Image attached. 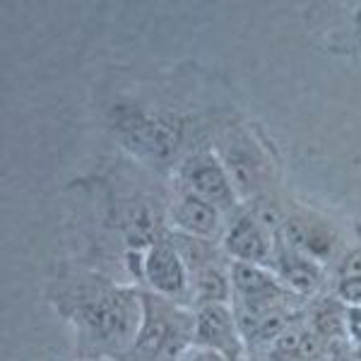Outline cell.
Here are the masks:
<instances>
[{"instance_id": "6da1fadb", "label": "cell", "mask_w": 361, "mask_h": 361, "mask_svg": "<svg viewBox=\"0 0 361 361\" xmlns=\"http://www.w3.org/2000/svg\"><path fill=\"white\" fill-rule=\"evenodd\" d=\"M85 320L104 340H121L135 323V306L123 294H106L87 304Z\"/></svg>"}, {"instance_id": "7a4b0ae2", "label": "cell", "mask_w": 361, "mask_h": 361, "mask_svg": "<svg viewBox=\"0 0 361 361\" xmlns=\"http://www.w3.org/2000/svg\"><path fill=\"white\" fill-rule=\"evenodd\" d=\"M234 287L241 294L246 311L250 316H258V313H270L275 301L282 296V289L275 284V279L265 275L263 270H258L253 263H236L234 265Z\"/></svg>"}, {"instance_id": "3957f363", "label": "cell", "mask_w": 361, "mask_h": 361, "mask_svg": "<svg viewBox=\"0 0 361 361\" xmlns=\"http://www.w3.org/2000/svg\"><path fill=\"white\" fill-rule=\"evenodd\" d=\"M183 178L202 195L205 202H214L222 207H229L234 202V190H231L229 180L217 161L209 157H195V159L185 161Z\"/></svg>"}, {"instance_id": "277c9868", "label": "cell", "mask_w": 361, "mask_h": 361, "mask_svg": "<svg viewBox=\"0 0 361 361\" xmlns=\"http://www.w3.org/2000/svg\"><path fill=\"white\" fill-rule=\"evenodd\" d=\"M123 135L133 145V149H140L152 159H169L178 145L173 130H169L164 123L145 118H133L130 126H123Z\"/></svg>"}, {"instance_id": "5b68a950", "label": "cell", "mask_w": 361, "mask_h": 361, "mask_svg": "<svg viewBox=\"0 0 361 361\" xmlns=\"http://www.w3.org/2000/svg\"><path fill=\"white\" fill-rule=\"evenodd\" d=\"M234 320H231L229 311L219 304H209L200 311L195 325V335L202 345L224 349V352H236L234 340Z\"/></svg>"}, {"instance_id": "8992f818", "label": "cell", "mask_w": 361, "mask_h": 361, "mask_svg": "<svg viewBox=\"0 0 361 361\" xmlns=\"http://www.w3.org/2000/svg\"><path fill=\"white\" fill-rule=\"evenodd\" d=\"M287 241L292 243L294 250H301L308 258H325L335 246L333 231L325 229L320 222L301 217H296L287 224Z\"/></svg>"}, {"instance_id": "52a82bcc", "label": "cell", "mask_w": 361, "mask_h": 361, "mask_svg": "<svg viewBox=\"0 0 361 361\" xmlns=\"http://www.w3.org/2000/svg\"><path fill=\"white\" fill-rule=\"evenodd\" d=\"M147 277L159 292L164 294H178L185 287L183 267H180L178 258L173 250L164 246L154 248L147 258Z\"/></svg>"}, {"instance_id": "ba28073f", "label": "cell", "mask_w": 361, "mask_h": 361, "mask_svg": "<svg viewBox=\"0 0 361 361\" xmlns=\"http://www.w3.org/2000/svg\"><path fill=\"white\" fill-rule=\"evenodd\" d=\"M226 248L241 258V263H258L267 255V241L258 224L250 217H241L231 226L229 236H226Z\"/></svg>"}, {"instance_id": "9c48e42d", "label": "cell", "mask_w": 361, "mask_h": 361, "mask_svg": "<svg viewBox=\"0 0 361 361\" xmlns=\"http://www.w3.org/2000/svg\"><path fill=\"white\" fill-rule=\"evenodd\" d=\"M279 272L284 275L289 284L301 294H311L316 292L323 282V275H320V267L313 263L308 255H304L301 250H284L279 255Z\"/></svg>"}, {"instance_id": "30bf717a", "label": "cell", "mask_w": 361, "mask_h": 361, "mask_svg": "<svg viewBox=\"0 0 361 361\" xmlns=\"http://www.w3.org/2000/svg\"><path fill=\"white\" fill-rule=\"evenodd\" d=\"M226 164L241 190H255L263 180V161L246 142H236L226 147Z\"/></svg>"}, {"instance_id": "8fae6325", "label": "cell", "mask_w": 361, "mask_h": 361, "mask_svg": "<svg viewBox=\"0 0 361 361\" xmlns=\"http://www.w3.org/2000/svg\"><path fill=\"white\" fill-rule=\"evenodd\" d=\"M173 217L183 229L193 231V234H212L217 229V209L195 195L180 200Z\"/></svg>"}, {"instance_id": "7c38bea8", "label": "cell", "mask_w": 361, "mask_h": 361, "mask_svg": "<svg viewBox=\"0 0 361 361\" xmlns=\"http://www.w3.org/2000/svg\"><path fill=\"white\" fill-rule=\"evenodd\" d=\"M311 323H313V333L323 340H337L342 337L347 328V313L337 301H320L311 313Z\"/></svg>"}, {"instance_id": "4fadbf2b", "label": "cell", "mask_w": 361, "mask_h": 361, "mask_svg": "<svg viewBox=\"0 0 361 361\" xmlns=\"http://www.w3.org/2000/svg\"><path fill=\"white\" fill-rule=\"evenodd\" d=\"M166 340V323L159 318H152L147 320V325L142 328V333H140V340H137V352L142 354V357H154L157 352L161 349Z\"/></svg>"}, {"instance_id": "5bb4252c", "label": "cell", "mask_w": 361, "mask_h": 361, "mask_svg": "<svg viewBox=\"0 0 361 361\" xmlns=\"http://www.w3.org/2000/svg\"><path fill=\"white\" fill-rule=\"evenodd\" d=\"M128 236L137 243H145L154 231V217L147 207H133L128 214Z\"/></svg>"}, {"instance_id": "9a60e30c", "label": "cell", "mask_w": 361, "mask_h": 361, "mask_svg": "<svg viewBox=\"0 0 361 361\" xmlns=\"http://www.w3.org/2000/svg\"><path fill=\"white\" fill-rule=\"evenodd\" d=\"M197 289H200L202 299L209 301V304H219V301L226 299V279L217 270H202L200 277H197Z\"/></svg>"}, {"instance_id": "2e32d148", "label": "cell", "mask_w": 361, "mask_h": 361, "mask_svg": "<svg viewBox=\"0 0 361 361\" xmlns=\"http://www.w3.org/2000/svg\"><path fill=\"white\" fill-rule=\"evenodd\" d=\"M178 248H180V253H183L193 265H200L202 260L209 258V248L205 246V243L195 241V238H180Z\"/></svg>"}, {"instance_id": "e0dca14e", "label": "cell", "mask_w": 361, "mask_h": 361, "mask_svg": "<svg viewBox=\"0 0 361 361\" xmlns=\"http://www.w3.org/2000/svg\"><path fill=\"white\" fill-rule=\"evenodd\" d=\"M337 292L345 301L354 306H361V275H352V277H342Z\"/></svg>"}, {"instance_id": "ac0fdd59", "label": "cell", "mask_w": 361, "mask_h": 361, "mask_svg": "<svg viewBox=\"0 0 361 361\" xmlns=\"http://www.w3.org/2000/svg\"><path fill=\"white\" fill-rule=\"evenodd\" d=\"M347 330L361 345V306H354L347 311Z\"/></svg>"}, {"instance_id": "d6986e66", "label": "cell", "mask_w": 361, "mask_h": 361, "mask_svg": "<svg viewBox=\"0 0 361 361\" xmlns=\"http://www.w3.org/2000/svg\"><path fill=\"white\" fill-rule=\"evenodd\" d=\"M342 277H352V275H361V250H354L345 258V263L340 267Z\"/></svg>"}, {"instance_id": "ffe728a7", "label": "cell", "mask_w": 361, "mask_h": 361, "mask_svg": "<svg viewBox=\"0 0 361 361\" xmlns=\"http://www.w3.org/2000/svg\"><path fill=\"white\" fill-rule=\"evenodd\" d=\"M190 361H222V357H219L217 352H200V354H195Z\"/></svg>"}, {"instance_id": "44dd1931", "label": "cell", "mask_w": 361, "mask_h": 361, "mask_svg": "<svg viewBox=\"0 0 361 361\" xmlns=\"http://www.w3.org/2000/svg\"><path fill=\"white\" fill-rule=\"evenodd\" d=\"M357 22H359V34H361V10H359V17H357Z\"/></svg>"}]
</instances>
